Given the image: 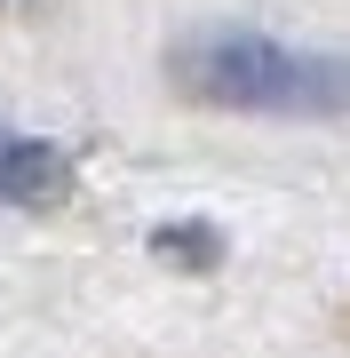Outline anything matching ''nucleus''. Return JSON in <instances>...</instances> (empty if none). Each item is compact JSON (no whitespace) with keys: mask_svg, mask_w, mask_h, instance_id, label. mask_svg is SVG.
Wrapping results in <instances>:
<instances>
[{"mask_svg":"<svg viewBox=\"0 0 350 358\" xmlns=\"http://www.w3.org/2000/svg\"><path fill=\"white\" fill-rule=\"evenodd\" d=\"M152 247H159L168 263H191V271H207V263H215V231H199V223H168Z\"/></svg>","mask_w":350,"mask_h":358,"instance_id":"3","label":"nucleus"},{"mask_svg":"<svg viewBox=\"0 0 350 358\" xmlns=\"http://www.w3.org/2000/svg\"><path fill=\"white\" fill-rule=\"evenodd\" d=\"M168 80L207 112L255 120H350V56L286 48L255 24H199L168 48Z\"/></svg>","mask_w":350,"mask_h":358,"instance_id":"1","label":"nucleus"},{"mask_svg":"<svg viewBox=\"0 0 350 358\" xmlns=\"http://www.w3.org/2000/svg\"><path fill=\"white\" fill-rule=\"evenodd\" d=\"M0 199L8 207H64L72 199V159L56 152V143L8 136L0 143Z\"/></svg>","mask_w":350,"mask_h":358,"instance_id":"2","label":"nucleus"},{"mask_svg":"<svg viewBox=\"0 0 350 358\" xmlns=\"http://www.w3.org/2000/svg\"><path fill=\"white\" fill-rule=\"evenodd\" d=\"M0 143H8V136H0Z\"/></svg>","mask_w":350,"mask_h":358,"instance_id":"5","label":"nucleus"},{"mask_svg":"<svg viewBox=\"0 0 350 358\" xmlns=\"http://www.w3.org/2000/svg\"><path fill=\"white\" fill-rule=\"evenodd\" d=\"M0 8H32V0H0Z\"/></svg>","mask_w":350,"mask_h":358,"instance_id":"4","label":"nucleus"}]
</instances>
